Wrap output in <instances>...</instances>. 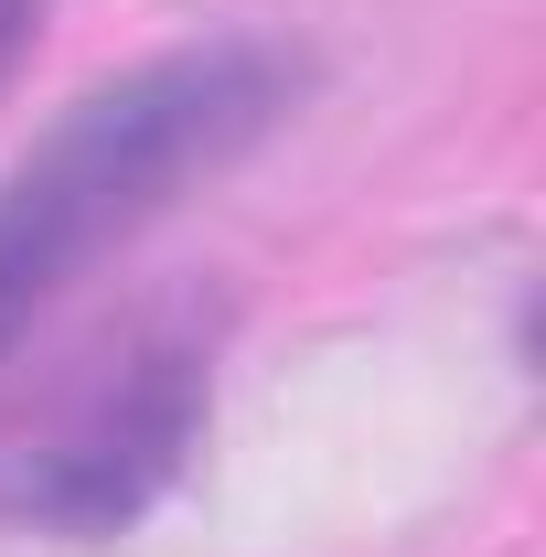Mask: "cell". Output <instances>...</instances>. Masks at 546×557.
I'll use <instances>...</instances> for the list:
<instances>
[{"instance_id": "6da1fadb", "label": "cell", "mask_w": 546, "mask_h": 557, "mask_svg": "<svg viewBox=\"0 0 546 557\" xmlns=\"http://www.w3.org/2000/svg\"><path fill=\"white\" fill-rule=\"evenodd\" d=\"M278 108H289V75H278V54H247V44L172 54V65H139L129 86H97L0 183V354L22 344V322L86 258L139 236L183 183L225 172Z\"/></svg>"}, {"instance_id": "7a4b0ae2", "label": "cell", "mask_w": 546, "mask_h": 557, "mask_svg": "<svg viewBox=\"0 0 546 557\" xmlns=\"http://www.w3.org/2000/svg\"><path fill=\"white\" fill-rule=\"evenodd\" d=\"M204 429V333L139 322L108 354H86L54 408L0 450V515L44 536H108L183 472Z\"/></svg>"}, {"instance_id": "3957f363", "label": "cell", "mask_w": 546, "mask_h": 557, "mask_svg": "<svg viewBox=\"0 0 546 557\" xmlns=\"http://www.w3.org/2000/svg\"><path fill=\"white\" fill-rule=\"evenodd\" d=\"M22 44H33V0H0V86L22 65Z\"/></svg>"}]
</instances>
